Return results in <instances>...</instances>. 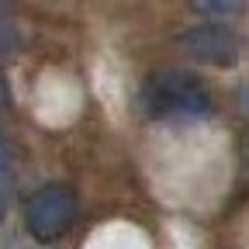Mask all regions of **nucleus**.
Masks as SVG:
<instances>
[{"label": "nucleus", "mask_w": 249, "mask_h": 249, "mask_svg": "<svg viewBox=\"0 0 249 249\" xmlns=\"http://www.w3.org/2000/svg\"><path fill=\"white\" fill-rule=\"evenodd\" d=\"M142 104L152 118H208L211 114V93L191 73L160 70L145 80Z\"/></svg>", "instance_id": "obj_1"}, {"label": "nucleus", "mask_w": 249, "mask_h": 249, "mask_svg": "<svg viewBox=\"0 0 249 249\" xmlns=\"http://www.w3.org/2000/svg\"><path fill=\"white\" fill-rule=\"evenodd\" d=\"M76 222V194L62 183H49L28 201V229L42 242H55Z\"/></svg>", "instance_id": "obj_2"}, {"label": "nucleus", "mask_w": 249, "mask_h": 249, "mask_svg": "<svg viewBox=\"0 0 249 249\" xmlns=\"http://www.w3.org/2000/svg\"><path fill=\"white\" fill-rule=\"evenodd\" d=\"M180 49L204 62V66H214V70H232L239 62V35L225 24H194L191 31L180 35Z\"/></svg>", "instance_id": "obj_3"}, {"label": "nucleus", "mask_w": 249, "mask_h": 249, "mask_svg": "<svg viewBox=\"0 0 249 249\" xmlns=\"http://www.w3.org/2000/svg\"><path fill=\"white\" fill-rule=\"evenodd\" d=\"M194 7L204 11V14H211V18L229 21V18H239L246 11V0H194Z\"/></svg>", "instance_id": "obj_4"}, {"label": "nucleus", "mask_w": 249, "mask_h": 249, "mask_svg": "<svg viewBox=\"0 0 249 249\" xmlns=\"http://www.w3.org/2000/svg\"><path fill=\"white\" fill-rule=\"evenodd\" d=\"M18 45V38H14V28L4 21V18H0V52H11Z\"/></svg>", "instance_id": "obj_5"}, {"label": "nucleus", "mask_w": 249, "mask_h": 249, "mask_svg": "<svg viewBox=\"0 0 249 249\" xmlns=\"http://www.w3.org/2000/svg\"><path fill=\"white\" fill-rule=\"evenodd\" d=\"M7 187H11L7 166H0V214H4V208H7Z\"/></svg>", "instance_id": "obj_6"}, {"label": "nucleus", "mask_w": 249, "mask_h": 249, "mask_svg": "<svg viewBox=\"0 0 249 249\" xmlns=\"http://www.w3.org/2000/svg\"><path fill=\"white\" fill-rule=\"evenodd\" d=\"M7 107H11V87H7L4 70H0V111H7Z\"/></svg>", "instance_id": "obj_7"}, {"label": "nucleus", "mask_w": 249, "mask_h": 249, "mask_svg": "<svg viewBox=\"0 0 249 249\" xmlns=\"http://www.w3.org/2000/svg\"><path fill=\"white\" fill-rule=\"evenodd\" d=\"M242 111H246V118H249V87L242 90Z\"/></svg>", "instance_id": "obj_8"}, {"label": "nucleus", "mask_w": 249, "mask_h": 249, "mask_svg": "<svg viewBox=\"0 0 249 249\" xmlns=\"http://www.w3.org/2000/svg\"><path fill=\"white\" fill-rule=\"evenodd\" d=\"M4 156H7V145H4V139H0V166H7V163H4Z\"/></svg>", "instance_id": "obj_9"}, {"label": "nucleus", "mask_w": 249, "mask_h": 249, "mask_svg": "<svg viewBox=\"0 0 249 249\" xmlns=\"http://www.w3.org/2000/svg\"><path fill=\"white\" fill-rule=\"evenodd\" d=\"M4 4H7V0H0V11H4Z\"/></svg>", "instance_id": "obj_10"}]
</instances>
